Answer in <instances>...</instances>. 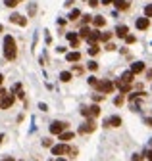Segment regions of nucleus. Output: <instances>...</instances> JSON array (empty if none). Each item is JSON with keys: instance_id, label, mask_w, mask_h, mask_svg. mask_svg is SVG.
Here are the masks:
<instances>
[{"instance_id": "1", "label": "nucleus", "mask_w": 152, "mask_h": 161, "mask_svg": "<svg viewBox=\"0 0 152 161\" xmlns=\"http://www.w3.org/2000/svg\"><path fill=\"white\" fill-rule=\"evenodd\" d=\"M4 58L8 62L16 60L18 58V48H16V40H14L12 35H6L4 36Z\"/></svg>"}, {"instance_id": "2", "label": "nucleus", "mask_w": 152, "mask_h": 161, "mask_svg": "<svg viewBox=\"0 0 152 161\" xmlns=\"http://www.w3.org/2000/svg\"><path fill=\"white\" fill-rule=\"evenodd\" d=\"M48 130H50V134H58V136H60L62 133L68 130V123L66 121H52L50 127H48Z\"/></svg>"}, {"instance_id": "3", "label": "nucleus", "mask_w": 152, "mask_h": 161, "mask_svg": "<svg viewBox=\"0 0 152 161\" xmlns=\"http://www.w3.org/2000/svg\"><path fill=\"white\" fill-rule=\"evenodd\" d=\"M114 88H115V84L112 83V80H108V79L98 80V84H96V90L102 92V94H110V92H114Z\"/></svg>"}, {"instance_id": "4", "label": "nucleus", "mask_w": 152, "mask_h": 161, "mask_svg": "<svg viewBox=\"0 0 152 161\" xmlns=\"http://www.w3.org/2000/svg\"><path fill=\"white\" fill-rule=\"evenodd\" d=\"M69 152H71V146H68V144H56V146H52V155L62 157L64 153H69Z\"/></svg>"}, {"instance_id": "5", "label": "nucleus", "mask_w": 152, "mask_h": 161, "mask_svg": "<svg viewBox=\"0 0 152 161\" xmlns=\"http://www.w3.org/2000/svg\"><path fill=\"white\" fill-rule=\"evenodd\" d=\"M14 102H16V96H14V94H4V96L0 98V109H8V107H12Z\"/></svg>"}, {"instance_id": "6", "label": "nucleus", "mask_w": 152, "mask_h": 161, "mask_svg": "<svg viewBox=\"0 0 152 161\" xmlns=\"http://www.w3.org/2000/svg\"><path fill=\"white\" fill-rule=\"evenodd\" d=\"M96 129V123L92 121V119H89V121H85L81 127H79V134H89V133H92V130Z\"/></svg>"}, {"instance_id": "7", "label": "nucleus", "mask_w": 152, "mask_h": 161, "mask_svg": "<svg viewBox=\"0 0 152 161\" xmlns=\"http://www.w3.org/2000/svg\"><path fill=\"white\" fill-rule=\"evenodd\" d=\"M10 21H12V23H16V25H21V27L27 25V17L19 16V13H12V16H10Z\"/></svg>"}, {"instance_id": "8", "label": "nucleus", "mask_w": 152, "mask_h": 161, "mask_svg": "<svg viewBox=\"0 0 152 161\" xmlns=\"http://www.w3.org/2000/svg\"><path fill=\"white\" fill-rule=\"evenodd\" d=\"M104 125H106V127H119V125H121V117H119V115L108 117V119L104 121Z\"/></svg>"}, {"instance_id": "9", "label": "nucleus", "mask_w": 152, "mask_h": 161, "mask_svg": "<svg viewBox=\"0 0 152 161\" xmlns=\"http://www.w3.org/2000/svg\"><path fill=\"white\" fill-rule=\"evenodd\" d=\"M135 25H137V29H139V31H146V29L150 27V19H148V17H139Z\"/></svg>"}, {"instance_id": "10", "label": "nucleus", "mask_w": 152, "mask_h": 161, "mask_svg": "<svg viewBox=\"0 0 152 161\" xmlns=\"http://www.w3.org/2000/svg\"><path fill=\"white\" fill-rule=\"evenodd\" d=\"M98 115H100V106L98 104L89 106V119H95V117H98Z\"/></svg>"}, {"instance_id": "11", "label": "nucleus", "mask_w": 152, "mask_h": 161, "mask_svg": "<svg viewBox=\"0 0 152 161\" xmlns=\"http://www.w3.org/2000/svg\"><path fill=\"white\" fill-rule=\"evenodd\" d=\"M127 33H129V27L127 25H118V27H115V35H118L119 39H125Z\"/></svg>"}, {"instance_id": "12", "label": "nucleus", "mask_w": 152, "mask_h": 161, "mask_svg": "<svg viewBox=\"0 0 152 161\" xmlns=\"http://www.w3.org/2000/svg\"><path fill=\"white\" fill-rule=\"evenodd\" d=\"M66 39L71 42V46H73V48H77V44H79V35L77 33H68Z\"/></svg>"}, {"instance_id": "13", "label": "nucleus", "mask_w": 152, "mask_h": 161, "mask_svg": "<svg viewBox=\"0 0 152 161\" xmlns=\"http://www.w3.org/2000/svg\"><path fill=\"white\" fill-rule=\"evenodd\" d=\"M73 136H75V134H73V133H71V130H66V133H62V134H60V136H58V138H60V140H62L64 144H68L69 140H73Z\"/></svg>"}, {"instance_id": "14", "label": "nucleus", "mask_w": 152, "mask_h": 161, "mask_svg": "<svg viewBox=\"0 0 152 161\" xmlns=\"http://www.w3.org/2000/svg\"><path fill=\"white\" fill-rule=\"evenodd\" d=\"M142 71H144V63H142V62H135V63L131 65V73H133V75L142 73Z\"/></svg>"}, {"instance_id": "15", "label": "nucleus", "mask_w": 152, "mask_h": 161, "mask_svg": "<svg viewBox=\"0 0 152 161\" xmlns=\"http://www.w3.org/2000/svg\"><path fill=\"white\" fill-rule=\"evenodd\" d=\"M98 40H100V31H92V33L89 35V39H87L89 44H96Z\"/></svg>"}, {"instance_id": "16", "label": "nucleus", "mask_w": 152, "mask_h": 161, "mask_svg": "<svg viewBox=\"0 0 152 161\" xmlns=\"http://www.w3.org/2000/svg\"><path fill=\"white\" fill-rule=\"evenodd\" d=\"M66 60H68L69 63L79 62V60H81V54H79V52H68V54H66Z\"/></svg>"}, {"instance_id": "17", "label": "nucleus", "mask_w": 152, "mask_h": 161, "mask_svg": "<svg viewBox=\"0 0 152 161\" xmlns=\"http://www.w3.org/2000/svg\"><path fill=\"white\" fill-rule=\"evenodd\" d=\"M71 79H73V73H71V71H62L60 73V80H62V83H69Z\"/></svg>"}, {"instance_id": "18", "label": "nucleus", "mask_w": 152, "mask_h": 161, "mask_svg": "<svg viewBox=\"0 0 152 161\" xmlns=\"http://www.w3.org/2000/svg\"><path fill=\"white\" fill-rule=\"evenodd\" d=\"M133 79H135V75L131 71H125L123 75H121V80H123V83H127V84H131L133 83Z\"/></svg>"}, {"instance_id": "19", "label": "nucleus", "mask_w": 152, "mask_h": 161, "mask_svg": "<svg viewBox=\"0 0 152 161\" xmlns=\"http://www.w3.org/2000/svg\"><path fill=\"white\" fill-rule=\"evenodd\" d=\"M129 6L131 4H129L127 0H115V8L118 10H129Z\"/></svg>"}, {"instance_id": "20", "label": "nucleus", "mask_w": 152, "mask_h": 161, "mask_svg": "<svg viewBox=\"0 0 152 161\" xmlns=\"http://www.w3.org/2000/svg\"><path fill=\"white\" fill-rule=\"evenodd\" d=\"M92 23H95V27H104L106 25V19L102 16H95V17H92Z\"/></svg>"}, {"instance_id": "21", "label": "nucleus", "mask_w": 152, "mask_h": 161, "mask_svg": "<svg viewBox=\"0 0 152 161\" xmlns=\"http://www.w3.org/2000/svg\"><path fill=\"white\" fill-rule=\"evenodd\" d=\"M92 31L89 27H81V31H79V36H81V39H89V35H91Z\"/></svg>"}, {"instance_id": "22", "label": "nucleus", "mask_w": 152, "mask_h": 161, "mask_svg": "<svg viewBox=\"0 0 152 161\" xmlns=\"http://www.w3.org/2000/svg\"><path fill=\"white\" fill-rule=\"evenodd\" d=\"M98 52H100L98 44H91V46H89V54H91V56H96Z\"/></svg>"}, {"instance_id": "23", "label": "nucleus", "mask_w": 152, "mask_h": 161, "mask_svg": "<svg viewBox=\"0 0 152 161\" xmlns=\"http://www.w3.org/2000/svg\"><path fill=\"white\" fill-rule=\"evenodd\" d=\"M19 2H21V0H4V4L8 6V8H16Z\"/></svg>"}, {"instance_id": "24", "label": "nucleus", "mask_w": 152, "mask_h": 161, "mask_svg": "<svg viewBox=\"0 0 152 161\" xmlns=\"http://www.w3.org/2000/svg\"><path fill=\"white\" fill-rule=\"evenodd\" d=\"M144 17H152V4H146V6H144Z\"/></svg>"}, {"instance_id": "25", "label": "nucleus", "mask_w": 152, "mask_h": 161, "mask_svg": "<svg viewBox=\"0 0 152 161\" xmlns=\"http://www.w3.org/2000/svg\"><path fill=\"white\" fill-rule=\"evenodd\" d=\"M79 16H81V12H79V10H71V13H69V19H71V21H75Z\"/></svg>"}, {"instance_id": "26", "label": "nucleus", "mask_w": 152, "mask_h": 161, "mask_svg": "<svg viewBox=\"0 0 152 161\" xmlns=\"http://www.w3.org/2000/svg\"><path fill=\"white\" fill-rule=\"evenodd\" d=\"M123 100H125V96H123V94H119V96H115L114 104H115V106H121V104H123Z\"/></svg>"}, {"instance_id": "27", "label": "nucleus", "mask_w": 152, "mask_h": 161, "mask_svg": "<svg viewBox=\"0 0 152 161\" xmlns=\"http://www.w3.org/2000/svg\"><path fill=\"white\" fill-rule=\"evenodd\" d=\"M91 21H92V16H89V13H85V16H83V21H81V23L87 27V23H91Z\"/></svg>"}, {"instance_id": "28", "label": "nucleus", "mask_w": 152, "mask_h": 161, "mask_svg": "<svg viewBox=\"0 0 152 161\" xmlns=\"http://www.w3.org/2000/svg\"><path fill=\"white\" fill-rule=\"evenodd\" d=\"M35 12H37V4H29V16H35Z\"/></svg>"}, {"instance_id": "29", "label": "nucleus", "mask_w": 152, "mask_h": 161, "mask_svg": "<svg viewBox=\"0 0 152 161\" xmlns=\"http://www.w3.org/2000/svg\"><path fill=\"white\" fill-rule=\"evenodd\" d=\"M110 33H100V40H102V42H106V40H110Z\"/></svg>"}, {"instance_id": "30", "label": "nucleus", "mask_w": 152, "mask_h": 161, "mask_svg": "<svg viewBox=\"0 0 152 161\" xmlns=\"http://www.w3.org/2000/svg\"><path fill=\"white\" fill-rule=\"evenodd\" d=\"M42 146H45V148H52V140H50V138H45V140H42Z\"/></svg>"}, {"instance_id": "31", "label": "nucleus", "mask_w": 152, "mask_h": 161, "mask_svg": "<svg viewBox=\"0 0 152 161\" xmlns=\"http://www.w3.org/2000/svg\"><path fill=\"white\" fill-rule=\"evenodd\" d=\"M135 40H137V39H135L133 35H127V36H125V42H127V44H133Z\"/></svg>"}, {"instance_id": "32", "label": "nucleus", "mask_w": 152, "mask_h": 161, "mask_svg": "<svg viewBox=\"0 0 152 161\" xmlns=\"http://www.w3.org/2000/svg\"><path fill=\"white\" fill-rule=\"evenodd\" d=\"M89 69H91V71H96V69H98V63H96V62H89Z\"/></svg>"}, {"instance_id": "33", "label": "nucleus", "mask_w": 152, "mask_h": 161, "mask_svg": "<svg viewBox=\"0 0 152 161\" xmlns=\"http://www.w3.org/2000/svg\"><path fill=\"white\" fill-rule=\"evenodd\" d=\"M89 84H91V86H96V84H98V79H96V77H89Z\"/></svg>"}, {"instance_id": "34", "label": "nucleus", "mask_w": 152, "mask_h": 161, "mask_svg": "<svg viewBox=\"0 0 152 161\" xmlns=\"http://www.w3.org/2000/svg\"><path fill=\"white\" fill-rule=\"evenodd\" d=\"M81 115L83 117H89V107H87V106H81Z\"/></svg>"}, {"instance_id": "35", "label": "nucleus", "mask_w": 152, "mask_h": 161, "mask_svg": "<svg viewBox=\"0 0 152 161\" xmlns=\"http://www.w3.org/2000/svg\"><path fill=\"white\" fill-rule=\"evenodd\" d=\"M92 100H95V102H102V100H104V94H95Z\"/></svg>"}, {"instance_id": "36", "label": "nucleus", "mask_w": 152, "mask_h": 161, "mask_svg": "<svg viewBox=\"0 0 152 161\" xmlns=\"http://www.w3.org/2000/svg\"><path fill=\"white\" fill-rule=\"evenodd\" d=\"M142 157H146L148 161H152V150H146V152H144V155Z\"/></svg>"}, {"instance_id": "37", "label": "nucleus", "mask_w": 152, "mask_h": 161, "mask_svg": "<svg viewBox=\"0 0 152 161\" xmlns=\"http://www.w3.org/2000/svg\"><path fill=\"white\" fill-rule=\"evenodd\" d=\"M39 109H41V111H48V106H46V104H42V102H41V104H39Z\"/></svg>"}, {"instance_id": "38", "label": "nucleus", "mask_w": 152, "mask_h": 161, "mask_svg": "<svg viewBox=\"0 0 152 161\" xmlns=\"http://www.w3.org/2000/svg\"><path fill=\"white\" fill-rule=\"evenodd\" d=\"M115 48H118V46H115V44H106V50H110V52H114Z\"/></svg>"}, {"instance_id": "39", "label": "nucleus", "mask_w": 152, "mask_h": 161, "mask_svg": "<svg viewBox=\"0 0 152 161\" xmlns=\"http://www.w3.org/2000/svg\"><path fill=\"white\" fill-rule=\"evenodd\" d=\"M89 4L92 6V8H96V6H98V0H89Z\"/></svg>"}, {"instance_id": "40", "label": "nucleus", "mask_w": 152, "mask_h": 161, "mask_svg": "<svg viewBox=\"0 0 152 161\" xmlns=\"http://www.w3.org/2000/svg\"><path fill=\"white\" fill-rule=\"evenodd\" d=\"M144 123H146L148 127H152V117H146V119H144Z\"/></svg>"}, {"instance_id": "41", "label": "nucleus", "mask_w": 152, "mask_h": 161, "mask_svg": "<svg viewBox=\"0 0 152 161\" xmlns=\"http://www.w3.org/2000/svg\"><path fill=\"white\" fill-rule=\"evenodd\" d=\"M131 161H141V155H139V153H135V155L131 157Z\"/></svg>"}, {"instance_id": "42", "label": "nucleus", "mask_w": 152, "mask_h": 161, "mask_svg": "<svg viewBox=\"0 0 152 161\" xmlns=\"http://www.w3.org/2000/svg\"><path fill=\"white\" fill-rule=\"evenodd\" d=\"M112 2L115 4V0H102V4H104V6H108V4H112Z\"/></svg>"}, {"instance_id": "43", "label": "nucleus", "mask_w": 152, "mask_h": 161, "mask_svg": "<svg viewBox=\"0 0 152 161\" xmlns=\"http://www.w3.org/2000/svg\"><path fill=\"white\" fill-rule=\"evenodd\" d=\"M73 73H75V75H79V73H83V69H81V67H75V69H73Z\"/></svg>"}, {"instance_id": "44", "label": "nucleus", "mask_w": 152, "mask_h": 161, "mask_svg": "<svg viewBox=\"0 0 152 161\" xmlns=\"http://www.w3.org/2000/svg\"><path fill=\"white\" fill-rule=\"evenodd\" d=\"M0 161H16L14 157H4V159H0Z\"/></svg>"}, {"instance_id": "45", "label": "nucleus", "mask_w": 152, "mask_h": 161, "mask_svg": "<svg viewBox=\"0 0 152 161\" xmlns=\"http://www.w3.org/2000/svg\"><path fill=\"white\" fill-rule=\"evenodd\" d=\"M4 94H6V92H4L2 88H0V98H2V96H4Z\"/></svg>"}, {"instance_id": "46", "label": "nucleus", "mask_w": 152, "mask_h": 161, "mask_svg": "<svg viewBox=\"0 0 152 161\" xmlns=\"http://www.w3.org/2000/svg\"><path fill=\"white\" fill-rule=\"evenodd\" d=\"M56 161H68V159H64V157H58V159H56Z\"/></svg>"}, {"instance_id": "47", "label": "nucleus", "mask_w": 152, "mask_h": 161, "mask_svg": "<svg viewBox=\"0 0 152 161\" xmlns=\"http://www.w3.org/2000/svg\"><path fill=\"white\" fill-rule=\"evenodd\" d=\"M2 80H4V77H2V73H0V84H2Z\"/></svg>"}, {"instance_id": "48", "label": "nucleus", "mask_w": 152, "mask_h": 161, "mask_svg": "<svg viewBox=\"0 0 152 161\" xmlns=\"http://www.w3.org/2000/svg\"><path fill=\"white\" fill-rule=\"evenodd\" d=\"M2 31H4V27H2V25H0V33H2Z\"/></svg>"}]
</instances>
